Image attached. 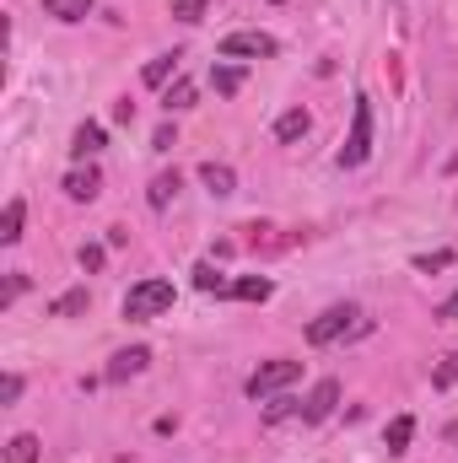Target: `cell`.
Returning a JSON list of instances; mask_svg holds the SVG:
<instances>
[{"mask_svg": "<svg viewBox=\"0 0 458 463\" xmlns=\"http://www.w3.org/2000/svg\"><path fill=\"white\" fill-rule=\"evenodd\" d=\"M178 189H184V178H178V167H173V173H157V178H151V189H146V200H151V211H162V205H167V200H173Z\"/></svg>", "mask_w": 458, "mask_h": 463, "instance_id": "cell-12", "label": "cell"}, {"mask_svg": "<svg viewBox=\"0 0 458 463\" xmlns=\"http://www.w3.org/2000/svg\"><path fill=\"white\" fill-rule=\"evenodd\" d=\"M437 318H443V324H458V291L443 302V307H437Z\"/></svg>", "mask_w": 458, "mask_h": 463, "instance_id": "cell-30", "label": "cell"}, {"mask_svg": "<svg viewBox=\"0 0 458 463\" xmlns=\"http://www.w3.org/2000/svg\"><path fill=\"white\" fill-rule=\"evenodd\" d=\"M297 377H302V361H286V355H281V361H264V366L248 377V399H270V393L291 388Z\"/></svg>", "mask_w": 458, "mask_h": 463, "instance_id": "cell-3", "label": "cell"}, {"mask_svg": "<svg viewBox=\"0 0 458 463\" xmlns=\"http://www.w3.org/2000/svg\"><path fill=\"white\" fill-rule=\"evenodd\" d=\"M22 216H27V205H22V200H11V205H5V216H0V242H16V237H22Z\"/></svg>", "mask_w": 458, "mask_h": 463, "instance_id": "cell-17", "label": "cell"}, {"mask_svg": "<svg viewBox=\"0 0 458 463\" xmlns=\"http://www.w3.org/2000/svg\"><path fill=\"white\" fill-rule=\"evenodd\" d=\"M173 16H178V22H200V16H205V0H178Z\"/></svg>", "mask_w": 458, "mask_h": 463, "instance_id": "cell-26", "label": "cell"}, {"mask_svg": "<svg viewBox=\"0 0 458 463\" xmlns=\"http://www.w3.org/2000/svg\"><path fill=\"white\" fill-rule=\"evenodd\" d=\"M356 329H361V307L340 302V307H329V313H319V318L308 324V345H335V340L356 335Z\"/></svg>", "mask_w": 458, "mask_h": 463, "instance_id": "cell-2", "label": "cell"}, {"mask_svg": "<svg viewBox=\"0 0 458 463\" xmlns=\"http://www.w3.org/2000/svg\"><path fill=\"white\" fill-rule=\"evenodd\" d=\"M5 463H38V437L33 431H16L5 442Z\"/></svg>", "mask_w": 458, "mask_h": 463, "instance_id": "cell-14", "label": "cell"}, {"mask_svg": "<svg viewBox=\"0 0 458 463\" xmlns=\"http://www.w3.org/2000/svg\"><path fill=\"white\" fill-rule=\"evenodd\" d=\"M410 437H415V420H410V415H399V420L388 426V453H405V448H410Z\"/></svg>", "mask_w": 458, "mask_h": 463, "instance_id": "cell-20", "label": "cell"}, {"mask_svg": "<svg viewBox=\"0 0 458 463\" xmlns=\"http://www.w3.org/2000/svg\"><path fill=\"white\" fill-rule=\"evenodd\" d=\"M453 383H458V350H448L437 361V372H432V388H453Z\"/></svg>", "mask_w": 458, "mask_h": 463, "instance_id": "cell-21", "label": "cell"}, {"mask_svg": "<svg viewBox=\"0 0 458 463\" xmlns=\"http://www.w3.org/2000/svg\"><path fill=\"white\" fill-rule=\"evenodd\" d=\"M270 291H275V286H270L264 275H243V280H232L222 297H232V302H270Z\"/></svg>", "mask_w": 458, "mask_h": 463, "instance_id": "cell-8", "label": "cell"}, {"mask_svg": "<svg viewBox=\"0 0 458 463\" xmlns=\"http://www.w3.org/2000/svg\"><path fill=\"white\" fill-rule=\"evenodd\" d=\"M22 291H27V280H22V275H11V280H5V291H0V307H11Z\"/></svg>", "mask_w": 458, "mask_h": 463, "instance_id": "cell-29", "label": "cell"}, {"mask_svg": "<svg viewBox=\"0 0 458 463\" xmlns=\"http://www.w3.org/2000/svg\"><path fill=\"white\" fill-rule=\"evenodd\" d=\"M167 307H173V280H140L124 297V318H135V324H146V318H157Z\"/></svg>", "mask_w": 458, "mask_h": 463, "instance_id": "cell-1", "label": "cell"}, {"mask_svg": "<svg viewBox=\"0 0 458 463\" xmlns=\"http://www.w3.org/2000/svg\"><path fill=\"white\" fill-rule=\"evenodd\" d=\"M76 259H81V269H103V248H98V242H87Z\"/></svg>", "mask_w": 458, "mask_h": 463, "instance_id": "cell-28", "label": "cell"}, {"mask_svg": "<svg viewBox=\"0 0 458 463\" xmlns=\"http://www.w3.org/2000/svg\"><path fill=\"white\" fill-rule=\"evenodd\" d=\"M76 313H87V291H65L54 302V318H76Z\"/></svg>", "mask_w": 458, "mask_h": 463, "instance_id": "cell-22", "label": "cell"}, {"mask_svg": "<svg viewBox=\"0 0 458 463\" xmlns=\"http://www.w3.org/2000/svg\"><path fill=\"white\" fill-rule=\"evenodd\" d=\"M114 118H119V124H129V118H135V103H129V98H119V103H114Z\"/></svg>", "mask_w": 458, "mask_h": 463, "instance_id": "cell-31", "label": "cell"}, {"mask_svg": "<svg viewBox=\"0 0 458 463\" xmlns=\"http://www.w3.org/2000/svg\"><path fill=\"white\" fill-rule=\"evenodd\" d=\"M16 393H22V377L5 372V377H0V404H16Z\"/></svg>", "mask_w": 458, "mask_h": 463, "instance_id": "cell-27", "label": "cell"}, {"mask_svg": "<svg viewBox=\"0 0 458 463\" xmlns=\"http://www.w3.org/2000/svg\"><path fill=\"white\" fill-rule=\"evenodd\" d=\"M71 151H76V156H98V151H103V124H81V129L71 135Z\"/></svg>", "mask_w": 458, "mask_h": 463, "instance_id": "cell-13", "label": "cell"}, {"mask_svg": "<svg viewBox=\"0 0 458 463\" xmlns=\"http://www.w3.org/2000/svg\"><path fill=\"white\" fill-rule=\"evenodd\" d=\"M200 178H205V189H211L216 200H227L232 189H237V173H232L227 162H205V167H200Z\"/></svg>", "mask_w": 458, "mask_h": 463, "instance_id": "cell-10", "label": "cell"}, {"mask_svg": "<svg viewBox=\"0 0 458 463\" xmlns=\"http://www.w3.org/2000/svg\"><path fill=\"white\" fill-rule=\"evenodd\" d=\"M146 361H151V350L146 345H135V350H119L114 361H109V383H124V377H135V372H146Z\"/></svg>", "mask_w": 458, "mask_h": 463, "instance_id": "cell-7", "label": "cell"}, {"mask_svg": "<svg viewBox=\"0 0 458 463\" xmlns=\"http://www.w3.org/2000/svg\"><path fill=\"white\" fill-rule=\"evenodd\" d=\"M335 404H340V383H335V377H324V383L302 399V420H329V415H335Z\"/></svg>", "mask_w": 458, "mask_h": 463, "instance_id": "cell-6", "label": "cell"}, {"mask_svg": "<svg viewBox=\"0 0 458 463\" xmlns=\"http://www.w3.org/2000/svg\"><path fill=\"white\" fill-rule=\"evenodd\" d=\"M211 81H216V92H222V98H237V92H243V81H248V76H243V71H237V65H216V71H211Z\"/></svg>", "mask_w": 458, "mask_h": 463, "instance_id": "cell-15", "label": "cell"}, {"mask_svg": "<svg viewBox=\"0 0 458 463\" xmlns=\"http://www.w3.org/2000/svg\"><path fill=\"white\" fill-rule=\"evenodd\" d=\"M308 135V109H286V114L275 118V140L281 146H291V140H302Z\"/></svg>", "mask_w": 458, "mask_h": 463, "instance_id": "cell-11", "label": "cell"}, {"mask_svg": "<svg viewBox=\"0 0 458 463\" xmlns=\"http://www.w3.org/2000/svg\"><path fill=\"white\" fill-rule=\"evenodd\" d=\"M448 264H453V253H448V248H443V253H421V259H415V269H421V275H432V269H448Z\"/></svg>", "mask_w": 458, "mask_h": 463, "instance_id": "cell-24", "label": "cell"}, {"mask_svg": "<svg viewBox=\"0 0 458 463\" xmlns=\"http://www.w3.org/2000/svg\"><path fill=\"white\" fill-rule=\"evenodd\" d=\"M448 173H458V156H453V162H448Z\"/></svg>", "mask_w": 458, "mask_h": 463, "instance_id": "cell-32", "label": "cell"}, {"mask_svg": "<svg viewBox=\"0 0 458 463\" xmlns=\"http://www.w3.org/2000/svg\"><path fill=\"white\" fill-rule=\"evenodd\" d=\"M286 415H302V404H291V399H275V404L264 410V420H270V426H281Z\"/></svg>", "mask_w": 458, "mask_h": 463, "instance_id": "cell-25", "label": "cell"}, {"mask_svg": "<svg viewBox=\"0 0 458 463\" xmlns=\"http://www.w3.org/2000/svg\"><path fill=\"white\" fill-rule=\"evenodd\" d=\"M189 103H195V81H173V87H167V98H162V109H167V114H184Z\"/></svg>", "mask_w": 458, "mask_h": 463, "instance_id": "cell-18", "label": "cell"}, {"mask_svg": "<svg viewBox=\"0 0 458 463\" xmlns=\"http://www.w3.org/2000/svg\"><path fill=\"white\" fill-rule=\"evenodd\" d=\"M98 189H103V173H98V167H76V173L65 178V194H71V200H98Z\"/></svg>", "mask_w": 458, "mask_h": 463, "instance_id": "cell-9", "label": "cell"}, {"mask_svg": "<svg viewBox=\"0 0 458 463\" xmlns=\"http://www.w3.org/2000/svg\"><path fill=\"white\" fill-rule=\"evenodd\" d=\"M195 286H200V291H216V297H222L232 280H222V275H216V264H200V269H195Z\"/></svg>", "mask_w": 458, "mask_h": 463, "instance_id": "cell-23", "label": "cell"}, {"mask_svg": "<svg viewBox=\"0 0 458 463\" xmlns=\"http://www.w3.org/2000/svg\"><path fill=\"white\" fill-rule=\"evenodd\" d=\"M275 38L270 33H227L222 38V60H270Z\"/></svg>", "mask_w": 458, "mask_h": 463, "instance_id": "cell-5", "label": "cell"}, {"mask_svg": "<svg viewBox=\"0 0 458 463\" xmlns=\"http://www.w3.org/2000/svg\"><path fill=\"white\" fill-rule=\"evenodd\" d=\"M43 11L60 16V22H81V16L92 11V0H43Z\"/></svg>", "mask_w": 458, "mask_h": 463, "instance_id": "cell-16", "label": "cell"}, {"mask_svg": "<svg viewBox=\"0 0 458 463\" xmlns=\"http://www.w3.org/2000/svg\"><path fill=\"white\" fill-rule=\"evenodd\" d=\"M372 156V103L356 98V118H350V140L340 146V167H361Z\"/></svg>", "mask_w": 458, "mask_h": 463, "instance_id": "cell-4", "label": "cell"}, {"mask_svg": "<svg viewBox=\"0 0 458 463\" xmlns=\"http://www.w3.org/2000/svg\"><path fill=\"white\" fill-rule=\"evenodd\" d=\"M178 71V54H162V60H151L146 65V87H167V76Z\"/></svg>", "mask_w": 458, "mask_h": 463, "instance_id": "cell-19", "label": "cell"}]
</instances>
